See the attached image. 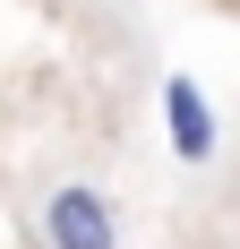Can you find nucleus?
Returning <instances> with one entry per match:
<instances>
[{
	"mask_svg": "<svg viewBox=\"0 0 240 249\" xmlns=\"http://www.w3.org/2000/svg\"><path fill=\"white\" fill-rule=\"evenodd\" d=\"M163 129H171V155L180 163H206L215 155V103L197 77H163Z\"/></svg>",
	"mask_w": 240,
	"mask_h": 249,
	"instance_id": "nucleus-2",
	"label": "nucleus"
},
{
	"mask_svg": "<svg viewBox=\"0 0 240 249\" xmlns=\"http://www.w3.org/2000/svg\"><path fill=\"white\" fill-rule=\"evenodd\" d=\"M43 241L51 249H120V206L95 180H60L43 198Z\"/></svg>",
	"mask_w": 240,
	"mask_h": 249,
	"instance_id": "nucleus-1",
	"label": "nucleus"
}]
</instances>
